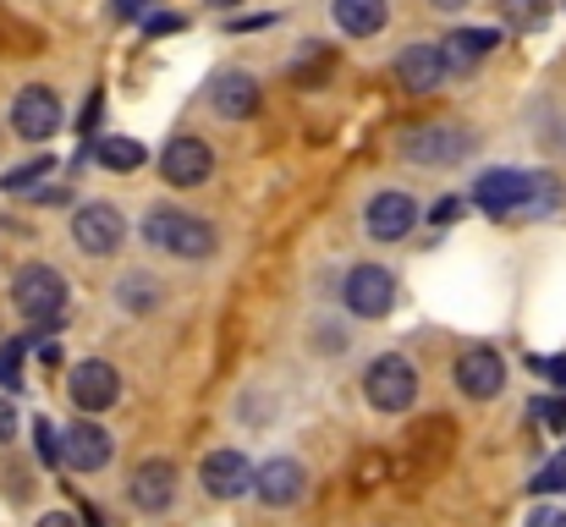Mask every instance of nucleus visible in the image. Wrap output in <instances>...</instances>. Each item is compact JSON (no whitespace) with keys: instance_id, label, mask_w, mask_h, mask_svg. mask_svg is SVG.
Instances as JSON below:
<instances>
[{"instance_id":"1","label":"nucleus","mask_w":566,"mask_h":527,"mask_svg":"<svg viewBox=\"0 0 566 527\" xmlns=\"http://www.w3.org/2000/svg\"><path fill=\"white\" fill-rule=\"evenodd\" d=\"M468 203L495 220H545L562 203V181L545 171H484Z\"/></svg>"},{"instance_id":"2","label":"nucleus","mask_w":566,"mask_h":527,"mask_svg":"<svg viewBox=\"0 0 566 527\" xmlns=\"http://www.w3.org/2000/svg\"><path fill=\"white\" fill-rule=\"evenodd\" d=\"M144 242L160 247V253H171V259H188V264L214 259V247H220V236H214V225H209L203 214L171 209V203H155V209L144 214Z\"/></svg>"},{"instance_id":"3","label":"nucleus","mask_w":566,"mask_h":527,"mask_svg":"<svg viewBox=\"0 0 566 527\" xmlns=\"http://www.w3.org/2000/svg\"><path fill=\"white\" fill-rule=\"evenodd\" d=\"M11 303L28 325H61L66 319V281L50 270V264H22L17 281H11Z\"/></svg>"},{"instance_id":"4","label":"nucleus","mask_w":566,"mask_h":527,"mask_svg":"<svg viewBox=\"0 0 566 527\" xmlns=\"http://www.w3.org/2000/svg\"><path fill=\"white\" fill-rule=\"evenodd\" d=\"M364 396H369V407L375 412H407L412 401H418V373H412V362L407 357H375L369 368H364Z\"/></svg>"},{"instance_id":"5","label":"nucleus","mask_w":566,"mask_h":527,"mask_svg":"<svg viewBox=\"0 0 566 527\" xmlns=\"http://www.w3.org/2000/svg\"><path fill=\"white\" fill-rule=\"evenodd\" d=\"M468 149H473V133L446 127V122H429V127H407L401 133V160H412V166H457Z\"/></svg>"},{"instance_id":"6","label":"nucleus","mask_w":566,"mask_h":527,"mask_svg":"<svg viewBox=\"0 0 566 527\" xmlns=\"http://www.w3.org/2000/svg\"><path fill=\"white\" fill-rule=\"evenodd\" d=\"M342 303L353 319H385L396 308V281L385 264H353L342 281Z\"/></svg>"},{"instance_id":"7","label":"nucleus","mask_w":566,"mask_h":527,"mask_svg":"<svg viewBox=\"0 0 566 527\" xmlns=\"http://www.w3.org/2000/svg\"><path fill=\"white\" fill-rule=\"evenodd\" d=\"M11 133L28 138V144H50V138L61 133V99H55V88L28 83V88L11 99Z\"/></svg>"},{"instance_id":"8","label":"nucleus","mask_w":566,"mask_h":527,"mask_svg":"<svg viewBox=\"0 0 566 527\" xmlns=\"http://www.w3.org/2000/svg\"><path fill=\"white\" fill-rule=\"evenodd\" d=\"M72 242L83 247V253H94V259H105V253H116L122 242H127V220H122V209L116 203H77V214H72Z\"/></svg>"},{"instance_id":"9","label":"nucleus","mask_w":566,"mask_h":527,"mask_svg":"<svg viewBox=\"0 0 566 527\" xmlns=\"http://www.w3.org/2000/svg\"><path fill=\"white\" fill-rule=\"evenodd\" d=\"M446 456H451V423H446V418L418 423V429L407 434V484H429Z\"/></svg>"},{"instance_id":"10","label":"nucleus","mask_w":566,"mask_h":527,"mask_svg":"<svg viewBox=\"0 0 566 527\" xmlns=\"http://www.w3.org/2000/svg\"><path fill=\"white\" fill-rule=\"evenodd\" d=\"M66 396H72V407H83V412H105V407H116V401H122V373H116L111 362L88 357V362H77V368H72Z\"/></svg>"},{"instance_id":"11","label":"nucleus","mask_w":566,"mask_h":527,"mask_svg":"<svg viewBox=\"0 0 566 527\" xmlns=\"http://www.w3.org/2000/svg\"><path fill=\"white\" fill-rule=\"evenodd\" d=\"M253 495H259L264 506H275V512L297 506V500L308 495V473H303V462H297V456H275V462L253 467Z\"/></svg>"},{"instance_id":"12","label":"nucleus","mask_w":566,"mask_h":527,"mask_svg":"<svg viewBox=\"0 0 566 527\" xmlns=\"http://www.w3.org/2000/svg\"><path fill=\"white\" fill-rule=\"evenodd\" d=\"M160 176H166L171 187H203V181L214 176V149H209L203 138L177 133V138L166 144V155H160Z\"/></svg>"},{"instance_id":"13","label":"nucleus","mask_w":566,"mask_h":527,"mask_svg":"<svg viewBox=\"0 0 566 527\" xmlns=\"http://www.w3.org/2000/svg\"><path fill=\"white\" fill-rule=\"evenodd\" d=\"M451 379H457V390H462L468 401H490V396H501V384H506V362H501V351L468 347L457 357Z\"/></svg>"},{"instance_id":"14","label":"nucleus","mask_w":566,"mask_h":527,"mask_svg":"<svg viewBox=\"0 0 566 527\" xmlns=\"http://www.w3.org/2000/svg\"><path fill=\"white\" fill-rule=\"evenodd\" d=\"M198 484H203L209 500H237V495L253 489V467H248L242 451H209L198 462Z\"/></svg>"},{"instance_id":"15","label":"nucleus","mask_w":566,"mask_h":527,"mask_svg":"<svg viewBox=\"0 0 566 527\" xmlns=\"http://www.w3.org/2000/svg\"><path fill=\"white\" fill-rule=\"evenodd\" d=\"M127 500H133L144 517H160V512H171V500H177V462H166V456H149V462L133 473V484H127Z\"/></svg>"},{"instance_id":"16","label":"nucleus","mask_w":566,"mask_h":527,"mask_svg":"<svg viewBox=\"0 0 566 527\" xmlns=\"http://www.w3.org/2000/svg\"><path fill=\"white\" fill-rule=\"evenodd\" d=\"M209 105L226 116V122H248L259 110V77L242 72V66H226L209 77Z\"/></svg>"},{"instance_id":"17","label":"nucleus","mask_w":566,"mask_h":527,"mask_svg":"<svg viewBox=\"0 0 566 527\" xmlns=\"http://www.w3.org/2000/svg\"><path fill=\"white\" fill-rule=\"evenodd\" d=\"M364 225H369L375 242H401L418 225V203L407 192H375L369 209H364Z\"/></svg>"},{"instance_id":"18","label":"nucleus","mask_w":566,"mask_h":527,"mask_svg":"<svg viewBox=\"0 0 566 527\" xmlns=\"http://www.w3.org/2000/svg\"><path fill=\"white\" fill-rule=\"evenodd\" d=\"M396 83L407 88V94H434L440 83H446V55H440V44H407L401 55H396Z\"/></svg>"},{"instance_id":"19","label":"nucleus","mask_w":566,"mask_h":527,"mask_svg":"<svg viewBox=\"0 0 566 527\" xmlns=\"http://www.w3.org/2000/svg\"><path fill=\"white\" fill-rule=\"evenodd\" d=\"M55 451H61V462H66L72 473H99V467L111 462L116 445H111V434H105L99 423H72V429L61 434Z\"/></svg>"},{"instance_id":"20","label":"nucleus","mask_w":566,"mask_h":527,"mask_svg":"<svg viewBox=\"0 0 566 527\" xmlns=\"http://www.w3.org/2000/svg\"><path fill=\"white\" fill-rule=\"evenodd\" d=\"M495 44H501V33H495V28H457V33H446V39H440L446 72H468V66H479Z\"/></svg>"},{"instance_id":"21","label":"nucleus","mask_w":566,"mask_h":527,"mask_svg":"<svg viewBox=\"0 0 566 527\" xmlns=\"http://www.w3.org/2000/svg\"><path fill=\"white\" fill-rule=\"evenodd\" d=\"M331 11H336V28L353 33V39H369V33H379L390 22L385 0H331Z\"/></svg>"},{"instance_id":"22","label":"nucleus","mask_w":566,"mask_h":527,"mask_svg":"<svg viewBox=\"0 0 566 527\" xmlns=\"http://www.w3.org/2000/svg\"><path fill=\"white\" fill-rule=\"evenodd\" d=\"M94 155H99V166H105V171H138V166L149 160L138 138H116V133H111V138H99V144H94Z\"/></svg>"},{"instance_id":"23","label":"nucleus","mask_w":566,"mask_h":527,"mask_svg":"<svg viewBox=\"0 0 566 527\" xmlns=\"http://www.w3.org/2000/svg\"><path fill=\"white\" fill-rule=\"evenodd\" d=\"M44 176H55V160H50V155H39V160H28V166H11V171L0 176V192L22 198V192H33Z\"/></svg>"},{"instance_id":"24","label":"nucleus","mask_w":566,"mask_h":527,"mask_svg":"<svg viewBox=\"0 0 566 527\" xmlns=\"http://www.w3.org/2000/svg\"><path fill=\"white\" fill-rule=\"evenodd\" d=\"M116 297H122L127 314H149V308H160V286L144 281V275H127V281L116 286Z\"/></svg>"},{"instance_id":"25","label":"nucleus","mask_w":566,"mask_h":527,"mask_svg":"<svg viewBox=\"0 0 566 527\" xmlns=\"http://www.w3.org/2000/svg\"><path fill=\"white\" fill-rule=\"evenodd\" d=\"M501 17L512 22V33H528L551 17V0H501Z\"/></svg>"},{"instance_id":"26","label":"nucleus","mask_w":566,"mask_h":527,"mask_svg":"<svg viewBox=\"0 0 566 527\" xmlns=\"http://www.w3.org/2000/svg\"><path fill=\"white\" fill-rule=\"evenodd\" d=\"M528 489H534V495H562L566 489V451L551 462V467H539V473H534V484H528Z\"/></svg>"},{"instance_id":"27","label":"nucleus","mask_w":566,"mask_h":527,"mask_svg":"<svg viewBox=\"0 0 566 527\" xmlns=\"http://www.w3.org/2000/svg\"><path fill=\"white\" fill-rule=\"evenodd\" d=\"M144 28L160 39V33H182V28H188V17H177V11H144Z\"/></svg>"},{"instance_id":"28","label":"nucleus","mask_w":566,"mask_h":527,"mask_svg":"<svg viewBox=\"0 0 566 527\" xmlns=\"http://www.w3.org/2000/svg\"><path fill=\"white\" fill-rule=\"evenodd\" d=\"M17 357H22V341H6L0 347V384L17 390Z\"/></svg>"},{"instance_id":"29","label":"nucleus","mask_w":566,"mask_h":527,"mask_svg":"<svg viewBox=\"0 0 566 527\" xmlns=\"http://www.w3.org/2000/svg\"><path fill=\"white\" fill-rule=\"evenodd\" d=\"M462 209H468V198H440V203L429 209V220H434V225H451Z\"/></svg>"},{"instance_id":"30","label":"nucleus","mask_w":566,"mask_h":527,"mask_svg":"<svg viewBox=\"0 0 566 527\" xmlns=\"http://www.w3.org/2000/svg\"><path fill=\"white\" fill-rule=\"evenodd\" d=\"M33 434H39V456H44V462H61V451H55V429H50L44 418L33 423Z\"/></svg>"},{"instance_id":"31","label":"nucleus","mask_w":566,"mask_h":527,"mask_svg":"<svg viewBox=\"0 0 566 527\" xmlns=\"http://www.w3.org/2000/svg\"><path fill=\"white\" fill-rule=\"evenodd\" d=\"M149 6H155V0H111V17H116V22H133V17H144Z\"/></svg>"},{"instance_id":"32","label":"nucleus","mask_w":566,"mask_h":527,"mask_svg":"<svg viewBox=\"0 0 566 527\" xmlns=\"http://www.w3.org/2000/svg\"><path fill=\"white\" fill-rule=\"evenodd\" d=\"M528 527H566V512L562 506H539V512L528 517Z\"/></svg>"},{"instance_id":"33","label":"nucleus","mask_w":566,"mask_h":527,"mask_svg":"<svg viewBox=\"0 0 566 527\" xmlns=\"http://www.w3.org/2000/svg\"><path fill=\"white\" fill-rule=\"evenodd\" d=\"M6 440H17V407L0 396V445H6Z\"/></svg>"},{"instance_id":"34","label":"nucleus","mask_w":566,"mask_h":527,"mask_svg":"<svg viewBox=\"0 0 566 527\" xmlns=\"http://www.w3.org/2000/svg\"><path fill=\"white\" fill-rule=\"evenodd\" d=\"M39 527H77L66 512H50V517H39Z\"/></svg>"},{"instance_id":"35","label":"nucleus","mask_w":566,"mask_h":527,"mask_svg":"<svg viewBox=\"0 0 566 527\" xmlns=\"http://www.w3.org/2000/svg\"><path fill=\"white\" fill-rule=\"evenodd\" d=\"M429 6H434V11H462L468 0H429Z\"/></svg>"},{"instance_id":"36","label":"nucleus","mask_w":566,"mask_h":527,"mask_svg":"<svg viewBox=\"0 0 566 527\" xmlns=\"http://www.w3.org/2000/svg\"><path fill=\"white\" fill-rule=\"evenodd\" d=\"M203 6H220V11H231V6H242V0H203Z\"/></svg>"}]
</instances>
